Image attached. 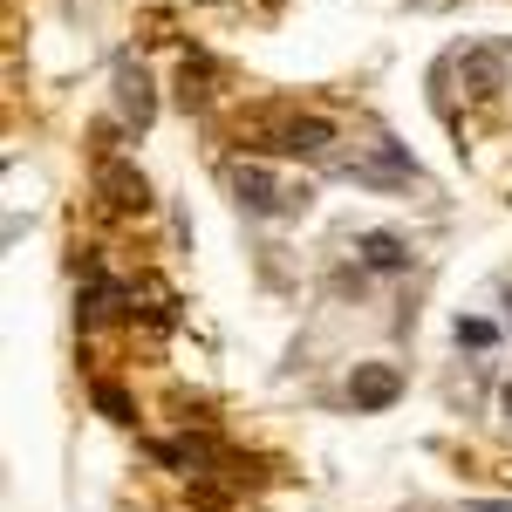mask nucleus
Returning a JSON list of instances; mask_svg holds the SVG:
<instances>
[{
  "label": "nucleus",
  "instance_id": "1",
  "mask_svg": "<svg viewBox=\"0 0 512 512\" xmlns=\"http://www.w3.org/2000/svg\"><path fill=\"white\" fill-rule=\"evenodd\" d=\"M335 144V130L321 117H274L267 123V151H287V158H321Z\"/></svg>",
  "mask_w": 512,
  "mask_h": 512
},
{
  "label": "nucleus",
  "instance_id": "7",
  "mask_svg": "<svg viewBox=\"0 0 512 512\" xmlns=\"http://www.w3.org/2000/svg\"><path fill=\"white\" fill-rule=\"evenodd\" d=\"M458 76H465V89H472V96H499V89H506V55L472 48V55L458 62Z\"/></svg>",
  "mask_w": 512,
  "mask_h": 512
},
{
  "label": "nucleus",
  "instance_id": "10",
  "mask_svg": "<svg viewBox=\"0 0 512 512\" xmlns=\"http://www.w3.org/2000/svg\"><path fill=\"white\" fill-rule=\"evenodd\" d=\"M458 342H465V349H485V342H492V321H458Z\"/></svg>",
  "mask_w": 512,
  "mask_h": 512
},
{
  "label": "nucleus",
  "instance_id": "2",
  "mask_svg": "<svg viewBox=\"0 0 512 512\" xmlns=\"http://www.w3.org/2000/svg\"><path fill=\"white\" fill-rule=\"evenodd\" d=\"M96 192H103V205H110V212H151V185H144L130 164H117V158L96 164Z\"/></svg>",
  "mask_w": 512,
  "mask_h": 512
},
{
  "label": "nucleus",
  "instance_id": "11",
  "mask_svg": "<svg viewBox=\"0 0 512 512\" xmlns=\"http://www.w3.org/2000/svg\"><path fill=\"white\" fill-rule=\"evenodd\" d=\"M465 512H506V506H465Z\"/></svg>",
  "mask_w": 512,
  "mask_h": 512
},
{
  "label": "nucleus",
  "instance_id": "3",
  "mask_svg": "<svg viewBox=\"0 0 512 512\" xmlns=\"http://www.w3.org/2000/svg\"><path fill=\"white\" fill-rule=\"evenodd\" d=\"M396 396H403L396 362H355V376H349V403L355 410H390Z\"/></svg>",
  "mask_w": 512,
  "mask_h": 512
},
{
  "label": "nucleus",
  "instance_id": "5",
  "mask_svg": "<svg viewBox=\"0 0 512 512\" xmlns=\"http://www.w3.org/2000/svg\"><path fill=\"white\" fill-rule=\"evenodd\" d=\"M355 253H362V267H376V274H403V267H410V239L403 233H362Z\"/></svg>",
  "mask_w": 512,
  "mask_h": 512
},
{
  "label": "nucleus",
  "instance_id": "9",
  "mask_svg": "<svg viewBox=\"0 0 512 512\" xmlns=\"http://www.w3.org/2000/svg\"><path fill=\"white\" fill-rule=\"evenodd\" d=\"M96 410H103L110 424H130V396H123L117 383H96Z\"/></svg>",
  "mask_w": 512,
  "mask_h": 512
},
{
  "label": "nucleus",
  "instance_id": "6",
  "mask_svg": "<svg viewBox=\"0 0 512 512\" xmlns=\"http://www.w3.org/2000/svg\"><path fill=\"white\" fill-rule=\"evenodd\" d=\"M233 192L246 198L253 212H280V205L294 198V192H280V185L267 178V171H260V164H233Z\"/></svg>",
  "mask_w": 512,
  "mask_h": 512
},
{
  "label": "nucleus",
  "instance_id": "4",
  "mask_svg": "<svg viewBox=\"0 0 512 512\" xmlns=\"http://www.w3.org/2000/svg\"><path fill=\"white\" fill-rule=\"evenodd\" d=\"M349 178H362V185H410V178H417V164L403 158L396 144H376L369 158H355V164H349Z\"/></svg>",
  "mask_w": 512,
  "mask_h": 512
},
{
  "label": "nucleus",
  "instance_id": "12",
  "mask_svg": "<svg viewBox=\"0 0 512 512\" xmlns=\"http://www.w3.org/2000/svg\"><path fill=\"white\" fill-rule=\"evenodd\" d=\"M506 410H512V383H506Z\"/></svg>",
  "mask_w": 512,
  "mask_h": 512
},
{
  "label": "nucleus",
  "instance_id": "8",
  "mask_svg": "<svg viewBox=\"0 0 512 512\" xmlns=\"http://www.w3.org/2000/svg\"><path fill=\"white\" fill-rule=\"evenodd\" d=\"M123 110H130V123H151V82L137 69H123Z\"/></svg>",
  "mask_w": 512,
  "mask_h": 512
}]
</instances>
